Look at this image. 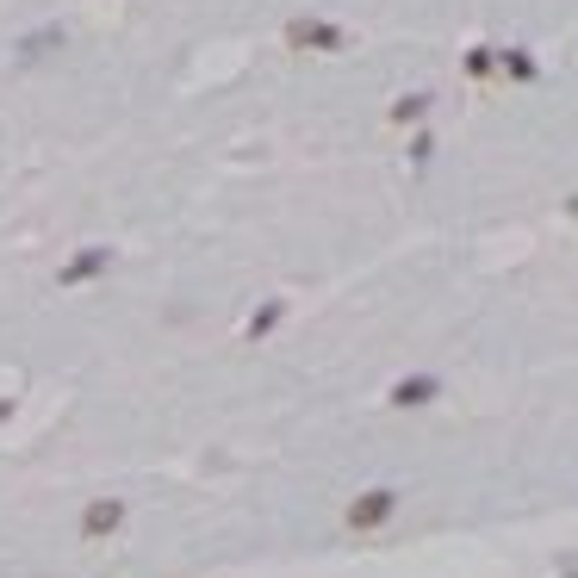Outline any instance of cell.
Listing matches in <instances>:
<instances>
[{
	"label": "cell",
	"mask_w": 578,
	"mask_h": 578,
	"mask_svg": "<svg viewBox=\"0 0 578 578\" xmlns=\"http://www.w3.org/2000/svg\"><path fill=\"white\" fill-rule=\"evenodd\" d=\"M281 312H286V305H281V298H267V305H262V312H255V324H250V336H267V329H274V324H281Z\"/></svg>",
	"instance_id": "cell-6"
},
{
	"label": "cell",
	"mask_w": 578,
	"mask_h": 578,
	"mask_svg": "<svg viewBox=\"0 0 578 578\" xmlns=\"http://www.w3.org/2000/svg\"><path fill=\"white\" fill-rule=\"evenodd\" d=\"M392 510H398V491H361L348 504V529H379V523H392Z\"/></svg>",
	"instance_id": "cell-1"
},
{
	"label": "cell",
	"mask_w": 578,
	"mask_h": 578,
	"mask_svg": "<svg viewBox=\"0 0 578 578\" xmlns=\"http://www.w3.org/2000/svg\"><path fill=\"white\" fill-rule=\"evenodd\" d=\"M7 410H13V405H7V398H0V423H7Z\"/></svg>",
	"instance_id": "cell-10"
},
{
	"label": "cell",
	"mask_w": 578,
	"mask_h": 578,
	"mask_svg": "<svg viewBox=\"0 0 578 578\" xmlns=\"http://www.w3.org/2000/svg\"><path fill=\"white\" fill-rule=\"evenodd\" d=\"M100 267H107V250H81L75 262H69L63 274H57V281H63V286H81L88 274H100Z\"/></svg>",
	"instance_id": "cell-4"
},
{
	"label": "cell",
	"mask_w": 578,
	"mask_h": 578,
	"mask_svg": "<svg viewBox=\"0 0 578 578\" xmlns=\"http://www.w3.org/2000/svg\"><path fill=\"white\" fill-rule=\"evenodd\" d=\"M286 44L293 50H343V32L329 19H293L286 26Z\"/></svg>",
	"instance_id": "cell-2"
},
{
	"label": "cell",
	"mask_w": 578,
	"mask_h": 578,
	"mask_svg": "<svg viewBox=\"0 0 578 578\" xmlns=\"http://www.w3.org/2000/svg\"><path fill=\"white\" fill-rule=\"evenodd\" d=\"M504 69H510L516 81H529V75H535V63H529V57H523V50H510V57H504Z\"/></svg>",
	"instance_id": "cell-8"
},
{
	"label": "cell",
	"mask_w": 578,
	"mask_h": 578,
	"mask_svg": "<svg viewBox=\"0 0 578 578\" xmlns=\"http://www.w3.org/2000/svg\"><path fill=\"white\" fill-rule=\"evenodd\" d=\"M572 212H578V200H572Z\"/></svg>",
	"instance_id": "cell-11"
},
{
	"label": "cell",
	"mask_w": 578,
	"mask_h": 578,
	"mask_svg": "<svg viewBox=\"0 0 578 578\" xmlns=\"http://www.w3.org/2000/svg\"><path fill=\"white\" fill-rule=\"evenodd\" d=\"M467 69H473V75H491L498 63H491V50H473V57H467Z\"/></svg>",
	"instance_id": "cell-9"
},
{
	"label": "cell",
	"mask_w": 578,
	"mask_h": 578,
	"mask_svg": "<svg viewBox=\"0 0 578 578\" xmlns=\"http://www.w3.org/2000/svg\"><path fill=\"white\" fill-rule=\"evenodd\" d=\"M119 523H125V504H94L81 529H88V535H107V529H119Z\"/></svg>",
	"instance_id": "cell-5"
},
{
	"label": "cell",
	"mask_w": 578,
	"mask_h": 578,
	"mask_svg": "<svg viewBox=\"0 0 578 578\" xmlns=\"http://www.w3.org/2000/svg\"><path fill=\"white\" fill-rule=\"evenodd\" d=\"M436 392H442V379H436V374L398 379V386H392V410H417V405H429V398H436Z\"/></svg>",
	"instance_id": "cell-3"
},
{
	"label": "cell",
	"mask_w": 578,
	"mask_h": 578,
	"mask_svg": "<svg viewBox=\"0 0 578 578\" xmlns=\"http://www.w3.org/2000/svg\"><path fill=\"white\" fill-rule=\"evenodd\" d=\"M423 107H429V100H423V94H410V100H398V107H392V119H398V125H417V119H423Z\"/></svg>",
	"instance_id": "cell-7"
}]
</instances>
